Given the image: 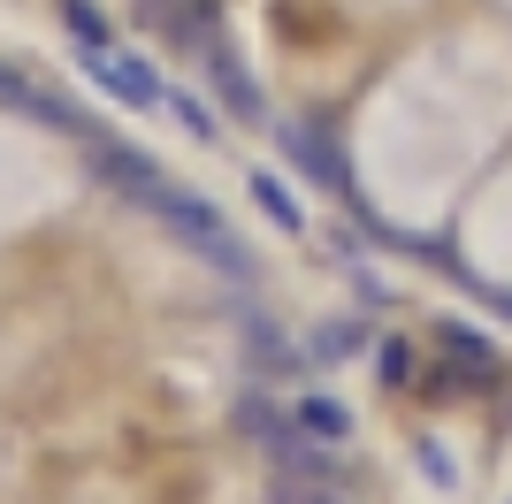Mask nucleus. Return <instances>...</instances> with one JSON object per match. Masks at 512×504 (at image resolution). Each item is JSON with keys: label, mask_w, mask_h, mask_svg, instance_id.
Returning a JSON list of instances; mask_svg holds the SVG:
<instances>
[{"label": "nucleus", "mask_w": 512, "mask_h": 504, "mask_svg": "<svg viewBox=\"0 0 512 504\" xmlns=\"http://www.w3.org/2000/svg\"><path fill=\"white\" fill-rule=\"evenodd\" d=\"M153 214H161V222H169V230L184 237L192 252H207V260H214L222 275H245V268H253V260H245V245L230 237V222H222V214H214L207 199H192V191H176V184H169V199H161Z\"/></svg>", "instance_id": "1"}, {"label": "nucleus", "mask_w": 512, "mask_h": 504, "mask_svg": "<svg viewBox=\"0 0 512 504\" xmlns=\"http://www.w3.org/2000/svg\"><path fill=\"white\" fill-rule=\"evenodd\" d=\"M85 153H92V176H100V184H115L130 199V207H161V199H169V176H161V168L146 161V153H130V146H115V138H85Z\"/></svg>", "instance_id": "2"}, {"label": "nucleus", "mask_w": 512, "mask_h": 504, "mask_svg": "<svg viewBox=\"0 0 512 504\" xmlns=\"http://www.w3.org/2000/svg\"><path fill=\"white\" fill-rule=\"evenodd\" d=\"M283 153H291V168H299V176L329 184L337 199L352 191V168H344V146H337V130H321V123H283Z\"/></svg>", "instance_id": "3"}, {"label": "nucleus", "mask_w": 512, "mask_h": 504, "mask_svg": "<svg viewBox=\"0 0 512 504\" xmlns=\"http://www.w3.org/2000/svg\"><path fill=\"white\" fill-rule=\"evenodd\" d=\"M85 69L100 77V92H115L123 107H161V100H169V84L153 77L138 54H115V46H85Z\"/></svg>", "instance_id": "4"}, {"label": "nucleus", "mask_w": 512, "mask_h": 504, "mask_svg": "<svg viewBox=\"0 0 512 504\" xmlns=\"http://www.w3.org/2000/svg\"><path fill=\"white\" fill-rule=\"evenodd\" d=\"M199 62H207V84H214V100L230 107L237 123H268V100H260V92H253V77H245V62H237L230 46L214 39L207 54H199Z\"/></svg>", "instance_id": "5"}, {"label": "nucleus", "mask_w": 512, "mask_h": 504, "mask_svg": "<svg viewBox=\"0 0 512 504\" xmlns=\"http://www.w3.org/2000/svg\"><path fill=\"white\" fill-rule=\"evenodd\" d=\"M245 352L260 359V375H299V352H291V344H283V329L268 314H245Z\"/></svg>", "instance_id": "6"}, {"label": "nucleus", "mask_w": 512, "mask_h": 504, "mask_svg": "<svg viewBox=\"0 0 512 504\" xmlns=\"http://www.w3.org/2000/svg\"><path fill=\"white\" fill-rule=\"evenodd\" d=\"M291 413H299V428H306V436L321 443V451H329V443H344V436H352V413H344L337 398H299V405H291Z\"/></svg>", "instance_id": "7"}, {"label": "nucleus", "mask_w": 512, "mask_h": 504, "mask_svg": "<svg viewBox=\"0 0 512 504\" xmlns=\"http://www.w3.org/2000/svg\"><path fill=\"white\" fill-rule=\"evenodd\" d=\"M444 352L467 367V382H490V367H497V352H490V336H474V329H459V321H444Z\"/></svg>", "instance_id": "8"}, {"label": "nucleus", "mask_w": 512, "mask_h": 504, "mask_svg": "<svg viewBox=\"0 0 512 504\" xmlns=\"http://www.w3.org/2000/svg\"><path fill=\"white\" fill-rule=\"evenodd\" d=\"M253 199H260V214H268L283 237H299V230H306V214H299V199L283 191V176H253Z\"/></svg>", "instance_id": "9"}, {"label": "nucleus", "mask_w": 512, "mask_h": 504, "mask_svg": "<svg viewBox=\"0 0 512 504\" xmlns=\"http://www.w3.org/2000/svg\"><path fill=\"white\" fill-rule=\"evenodd\" d=\"M62 23H69V39H77V46H107L100 0H62Z\"/></svg>", "instance_id": "10"}, {"label": "nucleus", "mask_w": 512, "mask_h": 504, "mask_svg": "<svg viewBox=\"0 0 512 504\" xmlns=\"http://www.w3.org/2000/svg\"><path fill=\"white\" fill-rule=\"evenodd\" d=\"M375 375H383L390 390H406V382H413V344H406V336H383V344H375Z\"/></svg>", "instance_id": "11"}, {"label": "nucleus", "mask_w": 512, "mask_h": 504, "mask_svg": "<svg viewBox=\"0 0 512 504\" xmlns=\"http://www.w3.org/2000/svg\"><path fill=\"white\" fill-rule=\"evenodd\" d=\"M161 107H169L176 123L192 130L199 146H214V107H207V100H192V92H169V100H161Z\"/></svg>", "instance_id": "12"}, {"label": "nucleus", "mask_w": 512, "mask_h": 504, "mask_svg": "<svg viewBox=\"0 0 512 504\" xmlns=\"http://www.w3.org/2000/svg\"><path fill=\"white\" fill-rule=\"evenodd\" d=\"M306 352L329 367V359H344V352H360V321H329V329H314V344Z\"/></svg>", "instance_id": "13"}, {"label": "nucleus", "mask_w": 512, "mask_h": 504, "mask_svg": "<svg viewBox=\"0 0 512 504\" xmlns=\"http://www.w3.org/2000/svg\"><path fill=\"white\" fill-rule=\"evenodd\" d=\"M153 8H169V0H146V16H153Z\"/></svg>", "instance_id": "14"}, {"label": "nucleus", "mask_w": 512, "mask_h": 504, "mask_svg": "<svg viewBox=\"0 0 512 504\" xmlns=\"http://www.w3.org/2000/svg\"><path fill=\"white\" fill-rule=\"evenodd\" d=\"M306 504H337V497H306Z\"/></svg>", "instance_id": "15"}]
</instances>
